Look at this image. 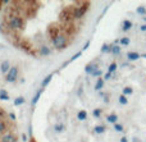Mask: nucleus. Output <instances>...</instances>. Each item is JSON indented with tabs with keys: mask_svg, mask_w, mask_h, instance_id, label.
I'll return each instance as SVG.
<instances>
[{
	"mask_svg": "<svg viewBox=\"0 0 146 142\" xmlns=\"http://www.w3.org/2000/svg\"><path fill=\"white\" fill-rule=\"evenodd\" d=\"M7 24L9 26L10 30L13 31H19L22 30L23 27H25V20H23V18L21 17V15H10L9 17V20L7 22Z\"/></svg>",
	"mask_w": 146,
	"mask_h": 142,
	"instance_id": "nucleus-1",
	"label": "nucleus"
},
{
	"mask_svg": "<svg viewBox=\"0 0 146 142\" xmlns=\"http://www.w3.org/2000/svg\"><path fill=\"white\" fill-rule=\"evenodd\" d=\"M88 7H90V3L88 1H80L77 7L73 8V18L74 19L82 18L86 14V12L88 10Z\"/></svg>",
	"mask_w": 146,
	"mask_h": 142,
	"instance_id": "nucleus-2",
	"label": "nucleus"
},
{
	"mask_svg": "<svg viewBox=\"0 0 146 142\" xmlns=\"http://www.w3.org/2000/svg\"><path fill=\"white\" fill-rule=\"evenodd\" d=\"M51 41H53V46L56 50H63V49H66L67 45H68V38H67V36L63 35V33H59V35L55 36Z\"/></svg>",
	"mask_w": 146,
	"mask_h": 142,
	"instance_id": "nucleus-3",
	"label": "nucleus"
},
{
	"mask_svg": "<svg viewBox=\"0 0 146 142\" xmlns=\"http://www.w3.org/2000/svg\"><path fill=\"white\" fill-rule=\"evenodd\" d=\"M18 67H12L10 68V71L7 73V76H5V81L9 82V83H13V82L17 81L18 78Z\"/></svg>",
	"mask_w": 146,
	"mask_h": 142,
	"instance_id": "nucleus-4",
	"label": "nucleus"
},
{
	"mask_svg": "<svg viewBox=\"0 0 146 142\" xmlns=\"http://www.w3.org/2000/svg\"><path fill=\"white\" fill-rule=\"evenodd\" d=\"M72 17H73V12H72V10H69V9L62 10L60 15H59V18H60L63 22H69V20L72 19Z\"/></svg>",
	"mask_w": 146,
	"mask_h": 142,
	"instance_id": "nucleus-5",
	"label": "nucleus"
},
{
	"mask_svg": "<svg viewBox=\"0 0 146 142\" xmlns=\"http://www.w3.org/2000/svg\"><path fill=\"white\" fill-rule=\"evenodd\" d=\"M10 68H12V67H10V63L8 60H4L1 63V65H0V72H1L3 74H5V76H7V73L8 72L10 71Z\"/></svg>",
	"mask_w": 146,
	"mask_h": 142,
	"instance_id": "nucleus-6",
	"label": "nucleus"
},
{
	"mask_svg": "<svg viewBox=\"0 0 146 142\" xmlns=\"http://www.w3.org/2000/svg\"><path fill=\"white\" fill-rule=\"evenodd\" d=\"M99 69V67H98V64L96 63H91V64H87V65L85 67V72L87 74H92L95 71H98Z\"/></svg>",
	"mask_w": 146,
	"mask_h": 142,
	"instance_id": "nucleus-7",
	"label": "nucleus"
},
{
	"mask_svg": "<svg viewBox=\"0 0 146 142\" xmlns=\"http://www.w3.org/2000/svg\"><path fill=\"white\" fill-rule=\"evenodd\" d=\"M0 142H17V138L13 133H5L1 137V141Z\"/></svg>",
	"mask_w": 146,
	"mask_h": 142,
	"instance_id": "nucleus-8",
	"label": "nucleus"
},
{
	"mask_svg": "<svg viewBox=\"0 0 146 142\" xmlns=\"http://www.w3.org/2000/svg\"><path fill=\"white\" fill-rule=\"evenodd\" d=\"M140 58H141V55H140L139 53H135V51H128V53H127V59H128L129 61H135Z\"/></svg>",
	"mask_w": 146,
	"mask_h": 142,
	"instance_id": "nucleus-9",
	"label": "nucleus"
},
{
	"mask_svg": "<svg viewBox=\"0 0 146 142\" xmlns=\"http://www.w3.org/2000/svg\"><path fill=\"white\" fill-rule=\"evenodd\" d=\"M81 55H82V51H78V53H76V54H74V55H73V56H72V58H71V59H69V60H67V61H66V63H63V65H62V68H66V67H67V65H68V64H71V63H72V61H74V60H76V59H78V58H80V56H81Z\"/></svg>",
	"mask_w": 146,
	"mask_h": 142,
	"instance_id": "nucleus-10",
	"label": "nucleus"
},
{
	"mask_svg": "<svg viewBox=\"0 0 146 142\" xmlns=\"http://www.w3.org/2000/svg\"><path fill=\"white\" fill-rule=\"evenodd\" d=\"M38 54H40L41 56H48V55H50V49H49L48 46H41V48L38 49Z\"/></svg>",
	"mask_w": 146,
	"mask_h": 142,
	"instance_id": "nucleus-11",
	"label": "nucleus"
},
{
	"mask_svg": "<svg viewBox=\"0 0 146 142\" xmlns=\"http://www.w3.org/2000/svg\"><path fill=\"white\" fill-rule=\"evenodd\" d=\"M44 92V89H38V91L36 92V95L33 96V99H32V106H35L36 104H37V101L40 100V97H41V94Z\"/></svg>",
	"mask_w": 146,
	"mask_h": 142,
	"instance_id": "nucleus-12",
	"label": "nucleus"
},
{
	"mask_svg": "<svg viewBox=\"0 0 146 142\" xmlns=\"http://www.w3.org/2000/svg\"><path fill=\"white\" fill-rule=\"evenodd\" d=\"M117 120H118V115L117 114H110L106 117V122L111 123V124H117Z\"/></svg>",
	"mask_w": 146,
	"mask_h": 142,
	"instance_id": "nucleus-13",
	"label": "nucleus"
},
{
	"mask_svg": "<svg viewBox=\"0 0 146 142\" xmlns=\"http://www.w3.org/2000/svg\"><path fill=\"white\" fill-rule=\"evenodd\" d=\"M51 78H53V73H51V74H49V76H46L45 78H44V81L41 82V89H45V87L48 86L49 83H50Z\"/></svg>",
	"mask_w": 146,
	"mask_h": 142,
	"instance_id": "nucleus-14",
	"label": "nucleus"
},
{
	"mask_svg": "<svg viewBox=\"0 0 146 142\" xmlns=\"http://www.w3.org/2000/svg\"><path fill=\"white\" fill-rule=\"evenodd\" d=\"M132 22L131 20H128V19H126V20H123V24H122V30L123 31H129L132 28Z\"/></svg>",
	"mask_w": 146,
	"mask_h": 142,
	"instance_id": "nucleus-15",
	"label": "nucleus"
},
{
	"mask_svg": "<svg viewBox=\"0 0 146 142\" xmlns=\"http://www.w3.org/2000/svg\"><path fill=\"white\" fill-rule=\"evenodd\" d=\"M104 78H98V81H96V85H95V90L96 91H100V90H103L104 87Z\"/></svg>",
	"mask_w": 146,
	"mask_h": 142,
	"instance_id": "nucleus-16",
	"label": "nucleus"
},
{
	"mask_svg": "<svg viewBox=\"0 0 146 142\" xmlns=\"http://www.w3.org/2000/svg\"><path fill=\"white\" fill-rule=\"evenodd\" d=\"M0 100L1 101H8L9 100V95L5 90H0Z\"/></svg>",
	"mask_w": 146,
	"mask_h": 142,
	"instance_id": "nucleus-17",
	"label": "nucleus"
},
{
	"mask_svg": "<svg viewBox=\"0 0 146 142\" xmlns=\"http://www.w3.org/2000/svg\"><path fill=\"white\" fill-rule=\"evenodd\" d=\"M54 131H55L56 133H60L64 131V124L63 123H56L55 125H54Z\"/></svg>",
	"mask_w": 146,
	"mask_h": 142,
	"instance_id": "nucleus-18",
	"label": "nucleus"
},
{
	"mask_svg": "<svg viewBox=\"0 0 146 142\" xmlns=\"http://www.w3.org/2000/svg\"><path fill=\"white\" fill-rule=\"evenodd\" d=\"M86 118H87V113L85 112V110H80L77 114V119L78 120H85Z\"/></svg>",
	"mask_w": 146,
	"mask_h": 142,
	"instance_id": "nucleus-19",
	"label": "nucleus"
},
{
	"mask_svg": "<svg viewBox=\"0 0 146 142\" xmlns=\"http://www.w3.org/2000/svg\"><path fill=\"white\" fill-rule=\"evenodd\" d=\"M94 131H95L96 135H103V133L105 132V127H104V125H96V127L94 128Z\"/></svg>",
	"mask_w": 146,
	"mask_h": 142,
	"instance_id": "nucleus-20",
	"label": "nucleus"
},
{
	"mask_svg": "<svg viewBox=\"0 0 146 142\" xmlns=\"http://www.w3.org/2000/svg\"><path fill=\"white\" fill-rule=\"evenodd\" d=\"M121 46H118V45H113L111 46V54L113 55H119L121 54Z\"/></svg>",
	"mask_w": 146,
	"mask_h": 142,
	"instance_id": "nucleus-21",
	"label": "nucleus"
},
{
	"mask_svg": "<svg viewBox=\"0 0 146 142\" xmlns=\"http://www.w3.org/2000/svg\"><path fill=\"white\" fill-rule=\"evenodd\" d=\"M111 46L113 45H108V44H104L103 46H101V53H111Z\"/></svg>",
	"mask_w": 146,
	"mask_h": 142,
	"instance_id": "nucleus-22",
	"label": "nucleus"
},
{
	"mask_svg": "<svg viewBox=\"0 0 146 142\" xmlns=\"http://www.w3.org/2000/svg\"><path fill=\"white\" fill-rule=\"evenodd\" d=\"M119 42H121V45H123V46H128L129 42H131V40H129V37H122L121 40H119Z\"/></svg>",
	"mask_w": 146,
	"mask_h": 142,
	"instance_id": "nucleus-23",
	"label": "nucleus"
},
{
	"mask_svg": "<svg viewBox=\"0 0 146 142\" xmlns=\"http://www.w3.org/2000/svg\"><path fill=\"white\" fill-rule=\"evenodd\" d=\"M118 101H119V104H122V105H127V104H128V100H127V96H124V95H121V96H119Z\"/></svg>",
	"mask_w": 146,
	"mask_h": 142,
	"instance_id": "nucleus-24",
	"label": "nucleus"
},
{
	"mask_svg": "<svg viewBox=\"0 0 146 142\" xmlns=\"http://www.w3.org/2000/svg\"><path fill=\"white\" fill-rule=\"evenodd\" d=\"M117 68H118V65H117V63H111L110 65H109V68H108V72H109V73H111V74H113L114 72L117 71Z\"/></svg>",
	"mask_w": 146,
	"mask_h": 142,
	"instance_id": "nucleus-25",
	"label": "nucleus"
},
{
	"mask_svg": "<svg viewBox=\"0 0 146 142\" xmlns=\"http://www.w3.org/2000/svg\"><path fill=\"white\" fill-rule=\"evenodd\" d=\"M22 104H25V97H17V99L14 100V105L15 106H19V105H22Z\"/></svg>",
	"mask_w": 146,
	"mask_h": 142,
	"instance_id": "nucleus-26",
	"label": "nucleus"
},
{
	"mask_svg": "<svg viewBox=\"0 0 146 142\" xmlns=\"http://www.w3.org/2000/svg\"><path fill=\"white\" fill-rule=\"evenodd\" d=\"M132 94H133V90H132V87H124V89H123V94H122V95L127 96V95H132Z\"/></svg>",
	"mask_w": 146,
	"mask_h": 142,
	"instance_id": "nucleus-27",
	"label": "nucleus"
},
{
	"mask_svg": "<svg viewBox=\"0 0 146 142\" xmlns=\"http://www.w3.org/2000/svg\"><path fill=\"white\" fill-rule=\"evenodd\" d=\"M7 131V124L3 119H0V133H4Z\"/></svg>",
	"mask_w": 146,
	"mask_h": 142,
	"instance_id": "nucleus-28",
	"label": "nucleus"
},
{
	"mask_svg": "<svg viewBox=\"0 0 146 142\" xmlns=\"http://www.w3.org/2000/svg\"><path fill=\"white\" fill-rule=\"evenodd\" d=\"M136 12L139 13L140 15H145V14H146V8H145V7H139V8L136 9Z\"/></svg>",
	"mask_w": 146,
	"mask_h": 142,
	"instance_id": "nucleus-29",
	"label": "nucleus"
},
{
	"mask_svg": "<svg viewBox=\"0 0 146 142\" xmlns=\"http://www.w3.org/2000/svg\"><path fill=\"white\" fill-rule=\"evenodd\" d=\"M92 77H98V78H101V76H103V71L101 69H98V71H95L92 74H91Z\"/></svg>",
	"mask_w": 146,
	"mask_h": 142,
	"instance_id": "nucleus-30",
	"label": "nucleus"
},
{
	"mask_svg": "<svg viewBox=\"0 0 146 142\" xmlns=\"http://www.w3.org/2000/svg\"><path fill=\"white\" fill-rule=\"evenodd\" d=\"M114 131H117V132H123V125L119 124V123L114 124Z\"/></svg>",
	"mask_w": 146,
	"mask_h": 142,
	"instance_id": "nucleus-31",
	"label": "nucleus"
},
{
	"mask_svg": "<svg viewBox=\"0 0 146 142\" xmlns=\"http://www.w3.org/2000/svg\"><path fill=\"white\" fill-rule=\"evenodd\" d=\"M92 115H94V118H100L101 117V110L100 109H95L92 112Z\"/></svg>",
	"mask_w": 146,
	"mask_h": 142,
	"instance_id": "nucleus-32",
	"label": "nucleus"
},
{
	"mask_svg": "<svg viewBox=\"0 0 146 142\" xmlns=\"http://www.w3.org/2000/svg\"><path fill=\"white\" fill-rule=\"evenodd\" d=\"M90 44H91V41L88 40V41H86V44L83 45V49H82V51H85V50H87V48L90 46Z\"/></svg>",
	"mask_w": 146,
	"mask_h": 142,
	"instance_id": "nucleus-33",
	"label": "nucleus"
},
{
	"mask_svg": "<svg viewBox=\"0 0 146 142\" xmlns=\"http://www.w3.org/2000/svg\"><path fill=\"white\" fill-rule=\"evenodd\" d=\"M110 78H111V73H109V72H108V73L104 76V81H106V79H110Z\"/></svg>",
	"mask_w": 146,
	"mask_h": 142,
	"instance_id": "nucleus-34",
	"label": "nucleus"
},
{
	"mask_svg": "<svg viewBox=\"0 0 146 142\" xmlns=\"http://www.w3.org/2000/svg\"><path fill=\"white\" fill-rule=\"evenodd\" d=\"M9 118H10L12 120H15V115L13 114V113H9Z\"/></svg>",
	"mask_w": 146,
	"mask_h": 142,
	"instance_id": "nucleus-35",
	"label": "nucleus"
},
{
	"mask_svg": "<svg viewBox=\"0 0 146 142\" xmlns=\"http://www.w3.org/2000/svg\"><path fill=\"white\" fill-rule=\"evenodd\" d=\"M140 30H141L142 32H146V24H142L141 27H140Z\"/></svg>",
	"mask_w": 146,
	"mask_h": 142,
	"instance_id": "nucleus-36",
	"label": "nucleus"
},
{
	"mask_svg": "<svg viewBox=\"0 0 146 142\" xmlns=\"http://www.w3.org/2000/svg\"><path fill=\"white\" fill-rule=\"evenodd\" d=\"M22 141H23V142H27V136H26L25 133L22 135Z\"/></svg>",
	"mask_w": 146,
	"mask_h": 142,
	"instance_id": "nucleus-37",
	"label": "nucleus"
},
{
	"mask_svg": "<svg viewBox=\"0 0 146 142\" xmlns=\"http://www.w3.org/2000/svg\"><path fill=\"white\" fill-rule=\"evenodd\" d=\"M82 94H83L82 89H78V92H77V95H78V96H82Z\"/></svg>",
	"mask_w": 146,
	"mask_h": 142,
	"instance_id": "nucleus-38",
	"label": "nucleus"
},
{
	"mask_svg": "<svg viewBox=\"0 0 146 142\" xmlns=\"http://www.w3.org/2000/svg\"><path fill=\"white\" fill-rule=\"evenodd\" d=\"M121 142H128V140H127V137H122L121 138Z\"/></svg>",
	"mask_w": 146,
	"mask_h": 142,
	"instance_id": "nucleus-39",
	"label": "nucleus"
},
{
	"mask_svg": "<svg viewBox=\"0 0 146 142\" xmlns=\"http://www.w3.org/2000/svg\"><path fill=\"white\" fill-rule=\"evenodd\" d=\"M132 142H141V141H140V140H139V138H136V137H135V138H133V140H132Z\"/></svg>",
	"mask_w": 146,
	"mask_h": 142,
	"instance_id": "nucleus-40",
	"label": "nucleus"
},
{
	"mask_svg": "<svg viewBox=\"0 0 146 142\" xmlns=\"http://www.w3.org/2000/svg\"><path fill=\"white\" fill-rule=\"evenodd\" d=\"M28 142H36V140H35V138H31V140L28 141Z\"/></svg>",
	"mask_w": 146,
	"mask_h": 142,
	"instance_id": "nucleus-41",
	"label": "nucleus"
},
{
	"mask_svg": "<svg viewBox=\"0 0 146 142\" xmlns=\"http://www.w3.org/2000/svg\"><path fill=\"white\" fill-rule=\"evenodd\" d=\"M1 4H3V1H0V9H1Z\"/></svg>",
	"mask_w": 146,
	"mask_h": 142,
	"instance_id": "nucleus-42",
	"label": "nucleus"
},
{
	"mask_svg": "<svg viewBox=\"0 0 146 142\" xmlns=\"http://www.w3.org/2000/svg\"><path fill=\"white\" fill-rule=\"evenodd\" d=\"M0 32H1V24H0Z\"/></svg>",
	"mask_w": 146,
	"mask_h": 142,
	"instance_id": "nucleus-43",
	"label": "nucleus"
}]
</instances>
